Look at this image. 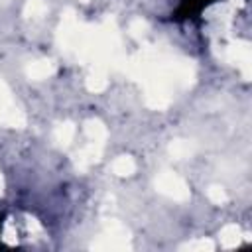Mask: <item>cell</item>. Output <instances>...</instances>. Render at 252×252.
Segmentation results:
<instances>
[{
	"mask_svg": "<svg viewBox=\"0 0 252 252\" xmlns=\"http://www.w3.org/2000/svg\"><path fill=\"white\" fill-rule=\"evenodd\" d=\"M128 240H130L128 230L118 222H110L104 228L102 236H98V240L93 246L100 248V250H122L128 246Z\"/></svg>",
	"mask_w": 252,
	"mask_h": 252,
	"instance_id": "1",
	"label": "cell"
},
{
	"mask_svg": "<svg viewBox=\"0 0 252 252\" xmlns=\"http://www.w3.org/2000/svg\"><path fill=\"white\" fill-rule=\"evenodd\" d=\"M156 185H158V189H159L163 195H167V197H171V199L183 201V199L189 197V189H187L185 181H183L181 177H177L175 173H171V171H163V173L156 179Z\"/></svg>",
	"mask_w": 252,
	"mask_h": 252,
	"instance_id": "2",
	"label": "cell"
},
{
	"mask_svg": "<svg viewBox=\"0 0 252 252\" xmlns=\"http://www.w3.org/2000/svg\"><path fill=\"white\" fill-rule=\"evenodd\" d=\"M0 120L10 124V126H22L24 124V114L18 110L16 102L10 96V91L6 85L0 81Z\"/></svg>",
	"mask_w": 252,
	"mask_h": 252,
	"instance_id": "3",
	"label": "cell"
},
{
	"mask_svg": "<svg viewBox=\"0 0 252 252\" xmlns=\"http://www.w3.org/2000/svg\"><path fill=\"white\" fill-rule=\"evenodd\" d=\"M220 244L224 248H234L240 244V228L236 224H226L222 230H220Z\"/></svg>",
	"mask_w": 252,
	"mask_h": 252,
	"instance_id": "4",
	"label": "cell"
},
{
	"mask_svg": "<svg viewBox=\"0 0 252 252\" xmlns=\"http://www.w3.org/2000/svg\"><path fill=\"white\" fill-rule=\"evenodd\" d=\"M51 73H53V65L49 61H35L28 67V75L32 79H45Z\"/></svg>",
	"mask_w": 252,
	"mask_h": 252,
	"instance_id": "5",
	"label": "cell"
},
{
	"mask_svg": "<svg viewBox=\"0 0 252 252\" xmlns=\"http://www.w3.org/2000/svg\"><path fill=\"white\" fill-rule=\"evenodd\" d=\"M112 169H114V173H116V175H130V173H134L136 163H134V159H132V158H128V156H120V158H116V159H114Z\"/></svg>",
	"mask_w": 252,
	"mask_h": 252,
	"instance_id": "6",
	"label": "cell"
},
{
	"mask_svg": "<svg viewBox=\"0 0 252 252\" xmlns=\"http://www.w3.org/2000/svg\"><path fill=\"white\" fill-rule=\"evenodd\" d=\"M73 136H75V126L69 124V122L61 124V126L55 130V140H57L61 146H67V144L73 140Z\"/></svg>",
	"mask_w": 252,
	"mask_h": 252,
	"instance_id": "7",
	"label": "cell"
},
{
	"mask_svg": "<svg viewBox=\"0 0 252 252\" xmlns=\"http://www.w3.org/2000/svg\"><path fill=\"white\" fill-rule=\"evenodd\" d=\"M45 10H47V6L43 0H28V4H26V16H30V18H41L45 14Z\"/></svg>",
	"mask_w": 252,
	"mask_h": 252,
	"instance_id": "8",
	"label": "cell"
},
{
	"mask_svg": "<svg viewBox=\"0 0 252 252\" xmlns=\"http://www.w3.org/2000/svg\"><path fill=\"white\" fill-rule=\"evenodd\" d=\"M183 248H187V250H213L215 248V244L211 242V240H195V242H189V244H185Z\"/></svg>",
	"mask_w": 252,
	"mask_h": 252,
	"instance_id": "9",
	"label": "cell"
},
{
	"mask_svg": "<svg viewBox=\"0 0 252 252\" xmlns=\"http://www.w3.org/2000/svg\"><path fill=\"white\" fill-rule=\"evenodd\" d=\"M189 152H191V150H189V146H187V144H183V142H175V144L171 146V154H173V156H177V158H185Z\"/></svg>",
	"mask_w": 252,
	"mask_h": 252,
	"instance_id": "10",
	"label": "cell"
},
{
	"mask_svg": "<svg viewBox=\"0 0 252 252\" xmlns=\"http://www.w3.org/2000/svg\"><path fill=\"white\" fill-rule=\"evenodd\" d=\"M209 197H211L215 203H224V201H226V195H224V191H222L220 187H211V189H209Z\"/></svg>",
	"mask_w": 252,
	"mask_h": 252,
	"instance_id": "11",
	"label": "cell"
},
{
	"mask_svg": "<svg viewBox=\"0 0 252 252\" xmlns=\"http://www.w3.org/2000/svg\"><path fill=\"white\" fill-rule=\"evenodd\" d=\"M4 242H8V244H14L16 240H18V236H16V228H12V222H8L6 226H4Z\"/></svg>",
	"mask_w": 252,
	"mask_h": 252,
	"instance_id": "12",
	"label": "cell"
},
{
	"mask_svg": "<svg viewBox=\"0 0 252 252\" xmlns=\"http://www.w3.org/2000/svg\"><path fill=\"white\" fill-rule=\"evenodd\" d=\"M0 193H2V177H0Z\"/></svg>",
	"mask_w": 252,
	"mask_h": 252,
	"instance_id": "13",
	"label": "cell"
},
{
	"mask_svg": "<svg viewBox=\"0 0 252 252\" xmlns=\"http://www.w3.org/2000/svg\"><path fill=\"white\" fill-rule=\"evenodd\" d=\"M83 2H87V0H83Z\"/></svg>",
	"mask_w": 252,
	"mask_h": 252,
	"instance_id": "14",
	"label": "cell"
}]
</instances>
